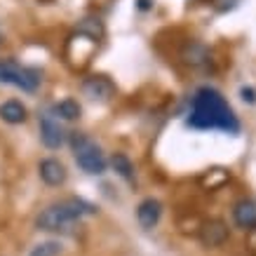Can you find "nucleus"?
<instances>
[{
	"instance_id": "obj_3",
	"label": "nucleus",
	"mask_w": 256,
	"mask_h": 256,
	"mask_svg": "<svg viewBox=\"0 0 256 256\" xmlns=\"http://www.w3.org/2000/svg\"><path fill=\"white\" fill-rule=\"evenodd\" d=\"M68 144H70V150H73V158L82 172L92 174V176H99L106 172V156L104 150L99 148V144L94 139H90L87 134L82 132H73L68 136Z\"/></svg>"
},
{
	"instance_id": "obj_10",
	"label": "nucleus",
	"mask_w": 256,
	"mask_h": 256,
	"mask_svg": "<svg viewBox=\"0 0 256 256\" xmlns=\"http://www.w3.org/2000/svg\"><path fill=\"white\" fill-rule=\"evenodd\" d=\"M181 59H184V64L190 66V68H204V66H210V62H212V52L204 42L190 40V42H186L184 50H181Z\"/></svg>"
},
{
	"instance_id": "obj_13",
	"label": "nucleus",
	"mask_w": 256,
	"mask_h": 256,
	"mask_svg": "<svg viewBox=\"0 0 256 256\" xmlns=\"http://www.w3.org/2000/svg\"><path fill=\"white\" fill-rule=\"evenodd\" d=\"M76 33H80V36H85V38H90V40L96 42V40L104 38L106 28H104V22H101L99 16H85V19H80L78 22Z\"/></svg>"
},
{
	"instance_id": "obj_4",
	"label": "nucleus",
	"mask_w": 256,
	"mask_h": 256,
	"mask_svg": "<svg viewBox=\"0 0 256 256\" xmlns=\"http://www.w3.org/2000/svg\"><path fill=\"white\" fill-rule=\"evenodd\" d=\"M0 80L8 82V85L19 87L24 92H36L42 78H40V70L22 66L14 59H0Z\"/></svg>"
},
{
	"instance_id": "obj_17",
	"label": "nucleus",
	"mask_w": 256,
	"mask_h": 256,
	"mask_svg": "<svg viewBox=\"0 0 256 256\" xmlns=\"http://www.w3.org/2000/svg\"><path fill=\"white\" fill-rule=\"evenodd\" d=\"M240 96H242V101L244 104H256V90L254 87H240Z\"/></svg>"
},
{
	"instance_id": "obj_8",
	"label": "nucleus",
	"mask_w": 256,
	"mask_h": 256,
	"mask_svg": "<svg viewBox=\"0 0 256 256\" xmlns=\"http://www.w3.org/2000/svg\"><path fill=\"white\" fill-rule=\"evenodd\" d=\"M162 218V202L156 200V198H146V200L139 202L136 207V221L144 230H153Z\"/></svg>"
},
{
	"instance_id": "obj_12",
	"label": "nucleus",
	"mask_w": 256,
	"mask_h": 256,
	"mask_svg": "<svg viewBox=\"0 0 256 256\" xmlns=\"http://www.w3.org/2000/svg\"><path fill=\"white\" fill-rule=\"evenodd\" d=\"M0 118L8 124H22L28 118V110L19 99H10L5 104H0Z\"/></svg>"
},
{
	"instance_id": "obj_1",
	"label": "nucleus",
	"mask_w": 256,
	"mask_h": 256,
	"mask_svg": "<svg viewBox=\"0 0 256 256\" xmlns=\"http://www.w3.org/2000/svg\"><path fill=\"white\" fill-rule=\"evenodd\" d=\"M188 127L193 130H221L226 134L240 132V120L230 108L226 96L214 87H200L190 104V116L186 120Z\"/></svg>"
},
{
	"instance_id": "obj_6",
	"label": "nucleus",
	"mask_w": 256,
	"mask_h": 256,
	"mask_svg": "<svg viewBox=\"0 0 256 256\" xmlns=\"http://www.w3.org/2000/svg\"><path fill=\"white\" fill-rule=\"evenodd\" d=\"M230 238L228 233V226L221 221V218H210V221H204L200 226V242L204 247H221L226 244V240Z\"/></svg>"
},
{
	"instance_id": "obj_16",
	"label": "nucleus",
	"mask_w": 256,
	"mask_h": 256,
	"mask_svg": "<svg viewBox=\"0 0 256 256\" xmlns=\"http://www.w3.org/2000/svg\"><path fill=\"white\" fill-rule=\"evenodd\" d=\"M59 254H62V242L45 240V242H40V244H36L28 256H59Z\"/></svg>"
},
{
	"instance_id": "obj_14",
	"label": "nucleus",
	"mask_w": 256,
	"mask_h": 256,
	"mask_svg": "<svg viewBox=\"0 0 256 256\" xmlns=\"http://www.w3.org/2000/svg\"><path fill=\"white\" fill-rule=\"evenodd\" d=\"M82 108H80V104L76 99H64L59 104H54V108H52V116H56L59 120H78Z\"/></svg>"
},
{
	"instance_id": "obj_19",
	"label": "nucleus",
	"mask_w": 256,
	"mask_h": 256,
	"mask_svg": "<svg viewBox=\"0 0 256 256\" xmlns=\"http://www.w3.org/2000/svg\"><path fill=\"white\" fill-rule=\"evenodd\" d=\"M139 10H150V0H139V5H136Z\"/></svg>"
},
{
	"instance_id": "obj_15",
	"label": "nucleus",
	"mask_w": 256,
	"mask_h": 256,
	"mask_svg": "<svg viewBox=\"0 0 256 256\" xmlns=\"http://www.w3.org/2000/svg\"><path fill=\"white\" fill-rule=\"evenodd\" d=\"M110 167H113V172H116L118 176H122L124 181H130V184L134 181V164L124 153H113V156H110Z\"/></svg>"
},
{
	"instance_id": "obj_9",
	"label": "nucleus",
	"mask_w": 256,
	"mask_h": 256,
	"mask_svg": "<svg viewBox=\"0 0 256 256\" xmlns=\"http://www.w3.org/2000/svg\"><path fill=\"white\" fill-rule=\"evenodd\" d=\"M40 141H42L50 150H56V148H62V144H64V130L52 113H45V116L40 118Z\"/></svg>"
},
{
	"instance_id": "obj_5",
	"label": "nucleus",
	"mask_w": 256,
	"mask_h": 256,
	"mask_svg": "<svg viewBox=\"0 0 256 256\" xmlns=\"http://www.w3.org/2000/svg\"><path fill=\"white\" fill-rule=\"evenodd\" d=\"M82 92L94 101H108L116 96V85L106 76H90L82 80Z\"/></svg>"
},
{
	"instance_id": "obj_18",
	"label": "nucleus",
	"mask_w": 256,
	"mask_h": 256,
	"mask_svg": "<svg viewBox=\"0 0 256 256\" xmlns=\"http://www.w3.org/2000/svg\"><path fill=\"white\" fill-rule=\"evenodd\" d=\"M247 247L256 254V226L252 228V230H247Z\"/></svg>"
},
{
	"instance_id": "obj_2",
	"label": "nucleus",
	"mask_w": 256,
	"mask_h": 256,
	"mask_svg": "<svg viewBox=\"0 0 256 256\" xmlns=\"http://www.w3.org/2000/svg\"><path fill=\"white\" fill-rule=\"evenodd\" d=\"M96 207L90 204L82 198H68L64 202H54L38 214L36 218V228L45 230V233H76V228H80V218L87 214H94Z\"/></svg>"
},
{
	"instance_id": "obj_11",
	"label": "nucleus",
	"mask_w": 256,
	"mask_h": 256,
	"mask_svg": "<svg viewBox=\"0 0 256 256\" xmlns=\"http://www.w3.org/2000/svg\"><path fill=\"white\" fill-rule=\"evenodd\" d=\"M233 221L244 230H252L256 226V200L252 198H242L235 202L233 207Z\"/></svg>"
},
{
	"instance_id": "obj_7",
	"label": "nucleus",
	"mask_w": 256,
	"mask_h": 256,
	"mask_svg": "<svg viewBox=\"0 0 256 256\" xmlns=\"http://www.w3.org/2000/svg\"><path fill=\"white\" fill-rule=\"evenodd\" d=\"M38 174L42 178V184L47 186H64L66 184V178H68V172L64 167L62 160H56V158H45V160H40L38 164Z\"/></svg>"
}]
</instances>
